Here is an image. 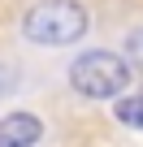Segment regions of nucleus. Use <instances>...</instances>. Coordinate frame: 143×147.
I'll return each mask as SVG.
<instances>
[{
  "mask_svg": "<svg viewBox=\"0 0 143 147\" xmlns=\"http://www.w3.org/2000/svg\"><path fill=\"white\" fill-rule=\"evenodd\" d=\"M91 30V9L83 0H39L22 18V39L35 48H69Z\"/></svg>",
  "mask_w": 143,
  "mask_h": 147,
  "instance_id": "obj_1",
  "label": "nucleus"
},
{
  "mask_svg": "<svg viewBox=\"0 0 143 147\" xmlns=\"http://www.w3.org/2000/svg\"><path fill=\"white\" fill-rule=\"evenodd\" d=\"M130 78H134V65L108 48H91L69 61V87L83 100H117V95H126Z\"/></svg>",
  "mask_w": 143,
  "mask_h": 147,
  "instance_id": "obj_2",
  "label": "nucleus"
},
{
  "mask_svg": "<svg viewBox=\"0 0 143 147\" xmlns=\"http://www.w3.org/2000/svg\"><path fill=\"white\" fill-rule=\"evenodd\" d=\"M43 138V121L35 113H9L0 117V147H35Z\"/></svg>",
  "mask_w": 143,
  "mask_h": 147,
  "instance_id": "obj_3",
  "label": "nucleus"
},
{
  "mask_svg": "<svg viewBox=\"0 0 143 147\" xmlns=\"http://www.w3.org/2000/svg\"><path fill=\"white\" fill-rule=\"evenodd\" d=\"M113 117H117L121 125H130V130H143V91H139V95H121V100L113 104Z\"/></svg>",
  "mask_w": 143,
  "mask_h": 147,
  "instance_id": "obj_4",
  "label": "nucleus"
},
{
  "mask_svg": "<svg viewBox=\"0 0 143 147\" xmlns=\"http://www.w3.org/2000/svg\"><path fill=\"white\" fill-rule=\"evenodd\" d=\"M126 61H130V65H139V69H143V26H139V30H130V35H126Z\"/></svg>",
  "mask_w": 143,
  "mask_h": 147,
  "instance_id": "obj_5",
  "label": "nucleus"
},
{
  "mask_svg": "<svg viewBox=\"0 0 143 147\" xmlns=\"http://www.w3.org/2000/svg\"><path fill=\"white\" fill-rule=\"evenodd\" d=\"M18 82H22V78H18V69H13V65H5V61H0V100H5V95H9L13 87H18Z\"/></svg>",
  "mask_w": 143,
  "mask_h": 147,
  "instance_id": "obj_6",
  "label": "nucleus"
}]
</instances>
